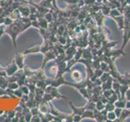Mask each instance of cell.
Segmentation results:
<instances>
[{
    "instance_id": "cell-1",
    "label": "cell",
    "mask_w": 130,
    "mask_h": 122,
    "mask_svg": "<svg viewBox=\"0 0 130 122\" xmlns=\"http://www.w3.org/2000/svg\"><path fill=\"white\" fill-rule=\"evenodd\" d=\"M17 69H18V66L16 65V64H11L6 68L7 74L8 76H12L16 71H17Z\"/></svg>"
},
{
    "instance_id": "cell-2",
    "label": "cell",
    "mask_w": 130,
    "mask_h": 122,
    "mask_svg": "<svg viewBox=\"0 0 130 122\" xmlns=\"http://www.w3.org/2000/svg\"><path fill=\"white\" fill-rule=\"evenodd\" d=\"M24 54H17L15 57V64L20 68H24V63H23V59H24Z\"/></svg>"
},
{
    "instance_id": "cell-3",
    "label": "cell",
    "mask_w": 130,
    "mask_h": 122,
    "mask_svg": "<svg viewBox=\"0 0 130 122\" xmlns=\"http://www.w3.org/2000/svg\"><path fill=\"white\" fill-rule=\"evenodd\" d=\"M19 11L21 12V14L24 16H28V15H30L31 11H30V9L29 8H28L26 7H18Z\"/></svg>"
},
{
    "instance_id": "cell-4",
    "label": "cell",
    "mask_w": 130,
    "mask_h": 122,
    "mask_svg": "<svg viewBox=\"0 0 130 122\" xmlns=\"http://www.w3.org/2000/svg\"><path fill=\"white\" fill-rule=\"evenodd\" d=\"M45 55H46V58H45V61H44V63H43V66H44L45 64H46L48 60L55 58V55H54V53H53V52H46V53H45Z\"/></svg>"
},
{
    "instance_id": "cell-5",
    "label": "cell",
    "mask_w": 130,
    "mask_h": 122,
    "mask_svg": "<svg viewBox=\"0 0 130 122\" xmlns=\"http://www.w3.org/2000/svg\"><path fill=\"white\" fill-rule=\"evenodd\" d=\"M47 20L45 19V18H40L39 19V21H38V23H39V26H40V28H47Z\"/></svg>"
},
{
    "instance_id": "cell-6",
    "label": "cell",
    "mask_w": 130,
    "mask_h": 122,
    "mask_svg": "<svg viewBox=\"0 0 130 122\" xmlns=\"http://www.w3.org/2000/svg\"><path fill=\"white\" fill-rule=\"evenodd\" d=\"M40 48L41 47H32L31 49H28V50L25 51H24L23 52V54L24 55H26L28 54V53H37V52H38L40 51Z\"/></svg>"
},
{
    "instance_id": "cell-7",
    "label": "cell",
    "mask_w": 130,
    "mask_h": 122,
    "mask_svg": "<svg viewBox=\"0 0 130 122\" xmlns=\"http://www.w3.org/2000/svg\"><path fill=\"white\" fill-rule=\"evenodd\" d=\"M36 95L37 96H39V97H42V95H44V94H43V89L42 88H38V89H36Z\"/></svg>"
},
{
    "instance_id": "cell-8",
    "label": "cell",
    "mask_w": 130,
    "mask_h": 122,
    "mask_svg": "<svg viewBox=\"0 0 130 122\" xmlns=\"http://www.w3.org/2000/svg\"><path fill=\"white\" fill-rule=\"evenodd\" d=\"M7 86L8 88H9L10 89H16L18 88V85L17 84H15V83H13V82H11L10 84H8L7 85Z\"/></svg>"
},
{
    "instance_id": "cell-9",
    "label": "cell",
    "mask_w": 130,
    "mask_h": 122,
    "mask_svg": "<svg viewBox=\"0 0 130 122\" xmlns=\"http://www.w3.org/2000/svg\"><path fill=\"white\" fill-rule=\"evenodd\" d=\"M20 89H21V91L23 94H24V95H28V87L27 86H22L20 87Z\"/></svg>"
},
{
    "instance_id": "cell-10",
    "label": "cell",
    "mask_w": 130,
    "mask_h": 122,
    "mask_svg": "<svg viewBox=\"0 0 130 122\" xmlns=\"http://www.w3.org/2000/svg\"><path fill=\"white\" fill-rule=\"evenodd\" d=\"M3 23H5V24H7V25H10V24H12V19L9 18V17H7V18L4 19Z\"/></svg>"
},
{
    "instance_id": "cell-11",
    "label": "cell",
    "mask_w": 130,
    "mask_h": 122,
    "mask_svg": "<svg viewBox=\"0 0 130 122\" xmlns=\"http://www.w3.org/2000/svg\"><path fill=\"white\" fill-rule=\"evenodd\" d=\"M45 19H46L48 22H51V20H52V15H51V14L45 15Z\"/></svg>"
},
{
    "instance_id": "cell-12",
    "label": "cell",
    "mask_w": 130,
    "mask_h": 122,
    "mask_svg": "<svg viewBox=\"0 0 130 122\" xmlns=\"http://www.w3.org/2000/svg\"><path fill=\"white\" fill-rule=\"evenodd\" d=\"M3 33H5V29L3 28V27H0V37L2 36Z\"/></svg>"
}]
</instances>
